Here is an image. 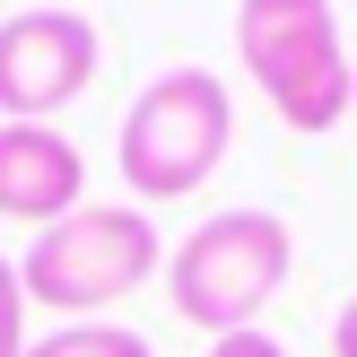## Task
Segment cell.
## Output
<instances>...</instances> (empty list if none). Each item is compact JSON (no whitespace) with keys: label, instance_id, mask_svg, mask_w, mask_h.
<instances>
[{"label":"cell","instance_id":"3957f363","mask_svg":"<svg viewBox=\"0 0 357 357\" xmlns=\"http://www.w3.org/2000/svg\"><path fill=\"white\" fill-rule=\"evenodd\" d=\"M236 61L288 131L323 139L349 122V35L331 0H236Z\"/></svg>","mask_w":357,"mask_h":357},{"label":"cell","instance_id":"5b68a950","mask_svg":"<svg viewBox=\"0 0 357 357\" xmlns=\"http://www.w3.org/2000/svg\"><path fill=\"white\" fill-rule=\"evenodd\" d=\"M96 61H105V35L79 9L0 17V122H52L70 96H87Z\"/></svg>","mask_w":357,"mask_h":357},{"label":"cell","instance_id":"7a4b0ae2","mask_svg":"<svg viewBox=\"0 0 357 357\" xmlns=\"http://www.w3.org/2000/svg\"><path fill=\"white\" fill-rule=\"evenodd\" d=\"M288 271H296L288 218L244 201V209L201 218V227L166 253V305L183 314L192 331L227 340V331H253V323H261V305L288 288Z\"/></svg>","mask_w":357,"mask_h":357},{"label":"cell","instance_id":"9c48e42d","mask_svg":"<svg viewBox=\"0 0 357 357\" xmlns=\"http://www.w3.org/2000/svg\"><path fill=\"white\" fill-rule=\"evenodd\" d=\"M209 357H288V349H279L271 331L253 323V331H227V340H209Z\"/></svg>","mask_w":357,"mask_h":357},{"label":"cell","instance_id":"30bf717a","mask_svg":"<svg viewBox=\"0 0 357 357\" xmlns=\"http://www.w3.org/2000/svg\"><path fill=\"white\" fill-rule=\"evenodd\" d=\"M331 357H357V296L340 305V323H331Z\"/></svg>","mask_w":357,"mask_h":357},{"label":"cell","instance_id":"277c9868","mask_svg":"<svg viewBox=\"0 0 357 357\" xmlns=\"http://www.w3.org/2000/svg\"><path fill=\"white\" fill-rule=\"evenodd\" d=\"M227 139H236V96H227V79H209V70H166V79H149L131 96V114H122V139H114V166L122 183H131V201H183V192H201L209 174L227 166Z\"/></svg>","mask_w":357,"mask_h":357},{"label":"cell","instance_id":"ba28073f","mask_svg":"<svg viewBox=\"0 0 357 357\" xmlns=\"http://www.w3.org/2000/svg\"><path fill=\"white\" fill-rule=\"evenodd\" d=\"M0 357H26V288L9 253H0Z\"/></svg>","mask_w":357,"mask_h":357},{"label":"cell","instance_id":"8992f818","mask_svg":"<svg viewBox=\"0 0 357 357\" xmlns=\"http://www.w3.org/2000/svg\"><path fill=\"white\" fill-rule=\"evenodd\" d=\"M87 201V157L52 122H0V218L52 227Z\"/></svg>","mask_w":357,"mask_h":357},{"label":"cell","instance_id":"6da1fadb","mask_svg":"<svg viewBox=\"0 0 357 357\" xmlns=\"http://www.w3.org/2000/svg\"><path fill=\"white\" fill-rule=\"evenodd\" d=\"M157 271H166V244H157V218L139 201H79L70 218L35 227V244L17 253L26 305L70 314V323H96L105 305L149 288Z\"/></svg>","mask_w":357,"mask_h":357},{"label":"cell","instance_id":"52a82bcc","mask_svg":"<svg viewBox=\"0 0 357 357\" xmlns=\"http://www.w3.org/2000/svg\"><path fill=\"white\" fill-rule=\"evenodd\" d=\"M26 357H157V349L131 323H61L44 340H26Z\"/></svg>","mask_w":357,"mask_h":357},{"label":"cell","instance_id":"8fae6325","mask_svg":"<svg viewBox=\"0 0 357 357\" xmlns=\"http://www.w3.org/2000/svg\"><path fill=\"white\" fill-rule=\"evenodd\" d=\"M349 122H357V61H349Z\"/></svg>","mask_w":357,"mask_h":357}]
</instances>
